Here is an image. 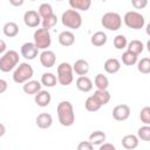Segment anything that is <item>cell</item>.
I'll use <instances>...</instances> for the list:
<instances>
[{
    "instance_id": "6da1fadb",
    "label": "cell",
    "mask_w": 150,
    "mask_h": 150,
    "mask_svg": "<svg viewBox=\"0 0 150 150\" xmlns=\"http://www.w3.org/2000/svg\"><path fill=\"white\" fill-rule=\"evenodd\" d=\"M59 122L63 127H70L75 122V114L73 104L69 101H61L56 108Z\"/></svg>"
},
{
    "instance_id": "7a4b0ae2",
    "label": "cell",
    "mask_w": 150,
    "mask_h": 150,
    "mask_svg": "<svg viewBox=\"0 0 150 150\" xmlns=\"http://www.w3.org/2000/svg\"><path fill=\"white\" fill-rule=\"evenodd\" d=\"M33 75H34L33 67L27 62H22L15 68L13 73V81L19 84H25L26 82L30 81Z\"/></svg>"
},
{
    "instance_id": "3957f363",
    "label": "cell",
    "mask_w": 150,
    "mask_h": 150,
    "mask_svg": "<svg viewBox=\"0 0 150 150\" xmlns=\"http://www.w3.org/2000/svg\"><path fill=\"white\" fill-rule=\"evenodd\" d=\"M61 22L64 27L70 29H79L82 25V16L75 9H67L62 13Z\"/></svg>"
},
{
    "instance_id": "277c9868",
    "label": "cell",
    "mask_w": 150,
    "mask_h": 150,
    "mask_svg": "<svg viewBox=\"0 0 150 150\" xmlns=\"http://www.w3.org/2000/svg\"><path fill=\"white\" fill-rule=\"evenodd\" d=\"M19 60H20V56L16 50H13V49L7 50L0 57V70L4 73L13 70L14 68H16Z\"/></svg>"
},
{
    "instance_id": "5b68a950",
    "label": "cell",
    "mask_w": 150,
    "mask_h": 150,
    "mask_svg": "<svg viewBox=\"0 0 150 150\" xmlns=\"http://www.w3.org/2000/svg\"><path fill=\"white\" fill-rule=\"evenodd\" d=\"M101 23H102L103 28L115 32V30H118L121 28L122 18L116 12H107L105 14H103V16L101 19Z\"/></svg>"
},
{
    "instance_id": "8992f818",
    "label": "cell",
    "mask_w": 150,
    "mask_h": 150,
    "mask_svg": "<svg viewBox=\"0 0 150 150\" xmlns=\"http://www.w3.org/2000/svg\"><path fill=\"white\" fill-rule=\"evenodd\" d=\"M73 66L68 62H62L57 66V82L61 86H69L74 81Z\"/></svg>"
},
{
    "instance_id": "52a82bcc",
    "label": "cell",
    "mask_w": 150,
    "mask_h": 150,
    "mask_svg": "<svg viewBox=\"0 0 150 150\" xmlns=\"http://www.w3.org/2000/svg\"><path fill=\"white\" fill-rule=\"evenodd\" d=\"M123 21H124L125 26L131 29H141L144 27V23H145L144 16L136 11L127 12L123 16Z\"/></svg>"
},
{
    "instance_id": "ba28073f",
    "label": "cell",
    "mask_w": 150,
    "mask_h": 150,
    "mask_svg": "<svg viewBox=\"0 0 150 150\" xmlns=\"http://www.w3.org/2000/svg\"><path fill=\"white\" fill-rule=\"evenodd\" d=\"M34 43L35 46L39 48V49H42V50H47V48L50 46L52 43V36H50V33L48 29H45V28H38L35 32H34Z\"/></svg>"
},
{
    "instance_id": "9c48e42d",
    "label": "cell",
    "mask_w": 150,
    "mask_h": 150,
    "mask_svg": "<svg viewBox=\"0 0 150 150\" xmlns=\"http://www.w3.org/2000/svg\"><path fill=\"white\" fill-rule=\"evenodd\" d=\"M23 22L26 26L28 27H38L42 21H41V16L39 14V12L34 11V9H29L27 12H25L23 14Z\"/></svg>"
},
{
    "instance_id": "30bf717a",
    "label": "cell",
    "mask_w": 150,
    "mask_h": 150,
    "mask_svg": "<svg viewBox=\"0 0 150 150\" xmlns=\"http://www.w3.org/2000/svg\"><path fill=\"white\" fill-rule=\"evenodd\" d=\"M39 48L35 46L34 42H25L21 46V55L26 60H34L38 56Z\"/></svg>"
},
{
    "instance_id": "8fae6325",
    "label": "cell",
    "mask_w": 150,
    "mask_h": 150,
    "mask_svg": "<svg viewBox=\"0 0 150 150\" xmlns=\"http://www.w3.org/2000/svg\"><path fill=\"white\" fill-rule=\"evenodd\" d=\"M130 116V107L128 104H118L112 109V117L116 121H125Z\"/></svg>"
},
{
    "instance_id": "7c38bea8",
    "label": "cell",
    "mask_w": 150,
    "mask_h": 150,
    "mask_svg": "<svg viewBox=\"0 0 150 150\" xmlns=\"http://www.w3.org/2000/svg\"><path fill=\"white\" fill-rule=\"evenodd\" d=\"M55 61H56V56L53 50L49 49L42 50V53L40 54V63L45 68H52L55 64Z\"/></svg>"
},
{
    "instance_id": "4fadbf2b",
    "label": "cell",
    "mask_w": 150,
    "mask_h": 150,
    "mask_svg": "<svg viewBox=\"0 0 150 150\" xmlns=\"http://www.w3.org/2000/svg\"><path fill=\"white\" fill-rule=\"evenodd\" d=\"M35 123L40 129H48L53 123V117L48 112H41L36 116Z\"/></svg>"
},
{
    "instance_id": "5bb4252c",
    "label": "cell",
    "mask_w": 150,
    "mask_h": 150,
    "mask_svg": "<svg viewBox=\"0 0 150 150\" xmlns=\"http://www.w3.org/2000/svg\"><path fill=\"white\" fill-rule=\"evenodd\" d=\"M59 43L63 47H70L75 42V35L70 30H63L59 34Z\"/></svg>"
},
{
    "instance_id": "9a60e30c",
    "label": "cell",
    "mask_w": 150,
    "mask_h": 150,
    "mask_svg": "<svg viewBox=\"0 0 150 150\" xmlns=\"http://www.w3.org/2000/svg\"><path fill=\"white\" fill-rule=\"evenodd\" d=\"M41 86H42L41 82L36 80H30L22 86V90L28 95H36L39 91H41Z\"/></svg>"
},
{
    "instance_id": "2e32d148",
    "label": "cell",
    "mask_w": 150,
    "mask_h": 150,
    "mask_svg": "<svg viewBox=\"0 0 150 150\" xmlns=\"http://www.w3.org/2000/svg\"><path fill=\"white\" fill-rule=\"evenodd\" d=\"M73 70L75 71V74L80 75V76H86L89 71V63L88 61L83 60V59H79L75 61V63L73 64Z\"/></svg>"
},
{
    "instance_id": "e0dca14e",
    "label": "cell",
    "mask_w": 150,
    "mask_h": 150,
    "mask_svg": "<svg viewBox=\"0 0 150 150\" xmlns=\"http://www.w3.org/2000/svg\"><path fill=\"white\" fill-rule=\"evenodd\" d=\"M34 100H35V103H36L39 107L45 108V107L49 105V103H50V101H52V96H50V93H49V91H47V90H41V91H39V93L35 95Z\"/></svg>"
},
{
    "instance_id": "ac0fdd59",
    "label": "cell",
    "mask_w": 150,
    "mask_h": 150,
    "mask_svg": "<svg viewBox=\"0 0 150 150\" xmlns=\"http://www.w3.org/2000/svg\"><path fill=\"white\" fill-rule=\"evenodd\" d=\"M76 88L83 93H88L93 89V81L88 76H79L76 79Z\"/></svg>"
},
{
    "instance_id": "d6986e66",
    "label": "cell",
    "mask_w": 150,
    "mask_h": 150,
    "mask_svg": "<svg viewBox=\"0 0 150 150\" xmlns=\"http://www.w3.org/2000/svg\"><path fill=\"white\" fill-rule=\"evenodd\" d=\"M138 137L136 135H132V134H129V135H125L123 136L122 138V146L127 150H132V149H136L138 146Z\"/></svg>"
},
{
    "instance_id": "ffe728a7",
    "label": "cell",
    "mask_w": 150,
    "mask_h": 150,
    "mask_svg": "<svg viewBox=\"0 0 150 150\" xmlns=\"http://www.w3.org/2000/svg\"><path fill=\"white\" fill-rule=\"evenodd\" d=\"M103 67L108 74H115L121 69V62L115 57H110V59L105 60Z\"/></svg>"
},
{
    "instance_id": "44dd1931",
    "label": "cell",
    "mask_w": 150,
    "mask_h": 150,
    "mask_svg": "<svg viewBox=\"0 0 150 150\" xmlns=\"http://www.w3.org/2000/svg\"><path fill=\"white\" fill-rule=\"evenodd\" d=\"M107 40H108V36H107V34H105L104 32H102V30L95 32V33L91 35V38H90L91 45H94V46H96V47H101V46L105 45V43H107Z\"/></svg>"
},
{
    "instance_id": "7402d4cb",
    "label": "cell",
    "mask_w": 150,
    "mask_h": 150,
    "mask_svg": "<svg viewBox=\"0 0 150 150\" xmlns=\"http://www.w3.org/2000/svg\"><path fill=\"white\" fill-rule=\"evenodd\" d=\"M105 138H107L105 134L101 130H95L89 135V142L93 145H102L104 143Z\"/></svg>"
},
{
    "instance_id": "603a6c76",
    "label": "cell",
    "mask_w": 150,
    "mask_h": 150,
    "mask_svg": "<svg viewBox=\"0 0 150 150\" xmlns=\"http://www.w3.org/2000/svg\"><path fill=\"white\" fill-rule=\"evenodd\" d=\"M2 32H4V34H5L6 36H8V38H14V36H16L18 33H19V26H18L15 22H13V21L6 22V23L4 25V27H2Z\"/></svg>"
},
{
    "instance_id": "cb8c5ba5",
    "label": "cell",
    "mask_w": 150,
    "mask_h": 150,
    "mask_svg": "<svg viewBox=\"0 0 150 150\" xmlns=\"http://www.w3.org/2000/svg\"><path fill=\"white\" fill-rule=\"evenodd\" d=\"M69 5L71 7V9H77V11H88L91 6V1L90 0H70Z\"/></svg>"
},
{
    "instance_id": "d4e9b609",
    "label": "cell",
    "mask_w": 150,
    "mask_h": 150,
    "mask_svg": "<svg viewBox=\"0 0 150 150\" xmlns=\"http://www.w3.org/2000/svg\"><path fill=\"white\" fill-rule=\"evenodd\" d=\"M93 97L101 104V105H105L109 101H110V93L108 90H95L93 94Z\"/></svg>"
},
{
    "instance_id": "484cf974",
    "label": "cell",
    "mask_w": 150,
    "mask_h": 150,
    "mask_svg": "<svg viewBox=\"0 0 150 150\" xmlns=\"http://www.w3.org/2000/svg\"><path fill=\"white\" fill-rule=\"evenodd\" d=\"M56 82H57V76H55L53 73H43L41 76V83L47 88L54 87Z\"/></svg>"
},
{
    "instance_id": "4316f807",
    "label": "cell",
    "mask_w": 150,
    "mask_h": 150,
    "mask_svg": "<svg viewBox=\"0 0 150 150\" xmlns=\"http://www.w3.org/2000/svg\"><path fill=\"white\" fill-rule=\"evenodd\" d=\"M144 49V46L142 43V41L139 40H131L130 42H128V47H127V50L134 53L135 55H139Z\"/></svg>"
},
{
    "instance_id": "83f0119b",
    "label": "cell",
    "mask_w": 150,
    "mask_h": 150,
    "mask_svg": "<svg viewBox=\"0 0 150 150\" xmlns=\"http://www.w3.org/2000/svg\"><path fill=\"white\" fill-rule=\"evenodd\" d=\"M94 83L96 86V88L98 90H107L108 87H109V80L105 75L103 74H97L95 76V80H94Z\"/></svg>"
},
{
    "instance_id": "f1b7e54d",
    "label": "cell",
    "mask_w": 150,
    "mask_h": 150,
    "mask_svg": "<svg viewBox=\"0 0 150 150\" xmlns=\"http://www.w3.org/2000/svg\"><path fill=\"white\" fill-rule=\"evenodd\" d=\"M122 62L125 66H134V64H136L138 62V57L134 53H131L129 50H125L122 54Z\"/></svg>"
},
{
    "instance_id": "f546056e",
    "label": "cell",
    "mask_w": 150,
    "mask_h": 150,
    "mask_svg": "<svg viewBox=\"0 0 150 150\" xmlns=\"http://www.w3.org/2000/svg\"><path fill=\"white\" fill-rule=\"evenodd\" d=\"M137 69L142 74H150V57H143L137 62Z\"/></svg>"
},
{
    "instance_id": "4dcf8cb0",
    "label": "cell",
    "mask_w": 150,
    "mask_h": 150,
    "mask_svg": "<svg viewBox=\"0 0 150 150\" xmlns=\"http://www.w3.org/2000/svg\"><path fill=\"white\" fill-rule=\"evenodd\" d=\"M84 107H86V109L88 110V111H91V112H94V111H97L102 105L93 97V95L91 96H89L87 100H86V102H84Z\"/></svg>"
},
{
    "instance_id": "1f68e13d",
    "label": "cell",
    "mask_w": 150,
    "mask_h": 150,
    "mask_svg": "<svg viewBox=\"0 0 150 150\" xmlns=\"http://www.w3.org/2000/svg\"><path fill=\"white\" fill-rule=\"evenodd\" d=\"M38 12H39V14H40V16H41L42 19H45V18H47V16L54 14V13H53V7L50 6V4H47V2L41 4V5L39 6Z\"/></svg>"
},
{
    "instance_id": "d6a6232c",
    "label": "cell",
    "mask_w": 150,
    "mask_h": 150,
    "mask_svg": "<svg viewBox=\"0 0 150 150\" xmlns=\"http://www.w3.org/2000/svg\"><path fill=\"white\" fill-rule=\"evenodd\" d=\"M42 28H45V29H50V28H53L56 23H57V16L55 15V14H52V15H49V16H47V18H45V19H42Z\"/></svg>"
},
{
    "instance_id": "836d02e7",
    "label": "cell",
    "mask_w": 150,
    "mask_h": 150,
    "mask_svg": "<svg viewBox=\"0 0 150 150\" xmlns=\"http://www.w3.org/2000/svg\"><path fill=\"white\" fill-rule=\"evenodd\" d=\"M114 46L116 49H124L128 47V41H127V38L122 34H118L114 38Z\"/></svg>"
},
{
    "instance_id": "e575fe53",
    "label": "cell",
    "mask_w": 150,
    "mask_h": 150,
    "mask_svg": "<svg viewBox=\"0 0 150 150\" xmlns=\"http://www.w3.org/2000/svg\"><path fill=\"white\" fill-rule=\"evenodd\" d=\"M137 137L142 141L150 142V125H143L137 130Z\"/></svg>"
},
{
    "instance_id": "d590c367",
    "label": "cell",
    "mask_w": 150,
    "mask_h": 150,
    "mask_svg": "<svg viewBox=\"0 0 150 150\" xmlns=\"http://www.w3.org/2000/svg\"><path fill=\"white\" fill-rule=\"evenodd\" d=\"M139 118L144 125H150V107H143L141 109Z\"/></svg>"
},
{
    "instance_id": "8d00e7d4",
    "label": "cell",
    "mask_w": 150,
    "mask_h": 150,
    "mask_svg": "<svg viewBox=\"0 0 150 150\" xmlns=\"http://www.w3.org/2000/svg\"><path fill=\"white\" fill-rule=\"evenodd\" d=\"M77 150H94V145L89 141H82L77 144Z\"/></svg>"
},
{
    "instance_id": "74e56055",
    "label": "cell",
    "mask_w": 150,
    "mask_h": 150,
    "mask_svg": "<svg viewBox=\"0 0 150 150\" xmlns=\"http://www.w3.org/2000/svg\"><path fill=\"white\" fill-rule=\"evenodd\" d=\"M131 5H132L136 9H142V8L146 7L148 1H146V0H132V1H131Z\"/></svg>"
},
{
    "instance_id": "f35d334b",
    "label": "cell",
    "mask_w": 150,
    "mask_h": 150,
    "mask_svg": "<svg viewBox=\"0 0 150 150\" xmlns=\"http://www.w3.org/2000/svg\"><path fill=\"white\" fill-rule=\"evenodd\" d=\"M98 150H116V148L111 143H103L102 145H100V149Z\"/></svg>"
},
{
    "instance_id": "ab89813d",
    "label": "cell",
    "mask_w": 150,
    "mask_h": 150,
    "mask_svg": "<svg viewBox=\"0 0 150 150\" xmlns=\"http://www.w3.org/2000/svg\"><path fill=\"white\" fill-rule=\"evenodd\" d=\"M6 89H7V82L4 79H1L0 80V93H5Z\"/></svg>"
},
{
    "instance_id": "60d3db41",
    "label": "cell",
    "mask_w": 150,
    "mask_h": 150,
    "mask_svg": "<svg viewBox=\"0 0 150 150\" xmlns=\"http://www.w3.org/2000/svg\"><path fill=\"white\" fill-rule=\"evenodd\" d=\"M5 50H6V43H5L4 40H0V53L4 55V54L6 53Z\"/></svg>"
},
{
    "instance_id": "b9f144b4",
    "label": "cell",
    "mask_w": 150,
    "mask_h": 150,
    "mask_svg": "<svg viewBox=\"0 0 150 150\" xmlns=\"http://www.w3.org/2000/svg\"><path fill=\"white\" fill-rule=\"evenodd\" d=\"M11 4H12V5H14V6H21V5L23 4V1H22V0H20V1H14V0H11Z\"/></svg>"
},
{
    "instance_id": "7bdbcfd3",
    "label": "cell",
    "mask_w": 150,
    "mask_h": 150,
    "mask_svg": "<svg viewBox=\"0 0 150 150\" xmlns=\"http://www.w3.org/2000/svg\"><path fill=\"white\" fill-rule=\"evenodd\" d=\"M145 33L150 36V22H149V23L146 25V27H145Z\"/></svg>"
},
{
    "instance_id": "ee69618b",
    "label": "cell",
    "mask_w": 150,
    "mask_h": 150,
    "mask_svg": "<svg viewBox=\"0 0 150 150\" xmlns=\"http://www.w3.org/2000/svg\"><path fill=\"white\" fill-rule=\"evenodd\" d=\"M5 134V127H4V124H1V132H0V136H2Z\"/></svg>"
},
{
    "instance_id": "f6af8a7d",
    "label": "cell",
    "mask_w": 150,
    "mask_h": 150,
    "mask_svg": "<svg viewBox=\"0 0 150 150\" xmlns=\"http://www.w3.org/2000/svg\"><path fill=\"white\" fill-rule=\"evenodd\" d=\"M146 49L150 53V40H148V42H146Z\"/></svg>"
}]
</instances>
